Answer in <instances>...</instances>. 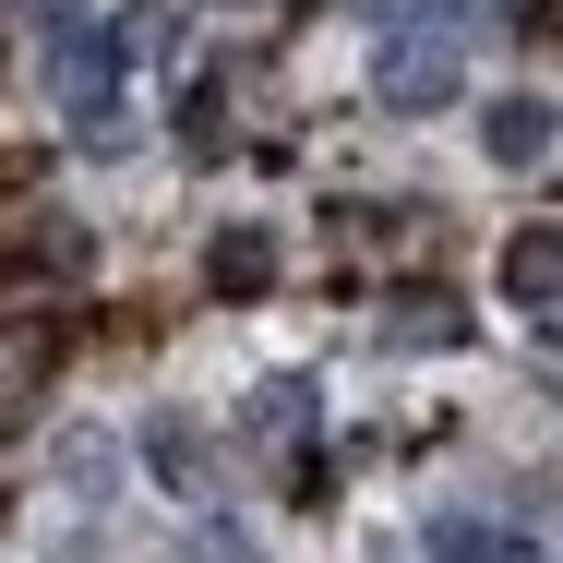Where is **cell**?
I'll return each mask as SVG.
<instances>
[{
	"label": "cell",
	"instance_id": "obj_1",
	"mask_svg": "<svg viewBox=\"0 0 563 563\" xmlns=\"http://www.w3.org/2000/svg\"><path fill=\"white\" fill-rule=\"evenodd\" d=\"M467 48H479V0H372V97L384 109L408 120L455 109Z\"/></svg>",
	"mask_w": 563,
	"mask_h": 563
},
{
	"label": "cell",
	"instance_id": "obj_2",
	"mask_svg": "<svg viewBox=\"0 0 563 563\" xmlns=\"http://www.w3.org/2000/svg\"><path fill=\"white\" fill-rule=\"evenodd\" d=\"M132 455H144V479H156V492H180L192 516H217V504H228V455H217V432H205V420H180V408H156Z\"/></svg>",
	"mask_w": 563,
	"mask_h": 563
},
{
	"label": "cell",
	"instance_id": "obj_3",
	"mask_svg": "<svg viewBox=\"0 0 563 563\" xmlns=\"http://www.w3.org/2000/svg\"><path fill=\"white\" fill-rule=\"evenodd\" d=\"M492 276H504V312H528V336L563 347V228H516Z\"/></svg>",
	"mask_w": 563,
	"mask_h": 563
},
{
	"label": "cell",
	"instance_id": "obj_4",
	"mask_svg": "<svg viewBox=\"0 0 563 563\" xmlns=\"http://www.w3.org/2000/svg\"><path fill=\"white\" fill-rule=\"evenodd\" d=\"M312 420H324V396H312L300 372H276V384H252V396H240V444H252V455H300Z\"/></svg>",
	"mask_w": 563,
	"mask_h": 563
},
{
	"label": "cell",
	"instance_id": "obj_5",
	"mask_svg": "<svg viewBox=\"0 0 563 563\" xmlns=\"http://www.w3.org/2000/svg\"><path fill=\"white\" fill-rule=\"evenodd\" d=\"M552 97H492V120H479V144H492V168H540L552 156Z\"/></svg>",
	"mask_w": 563,
	"mask_h": 563
},
{
	"label": "cell",
	"instance_id": "obj_6",
	"mask_svg": "<svg viewBox=\"0 0 563 563\" xmlns=\"http://www.w3.org/2000/svg\"><path fill=\"white\" fill-rule=\"evenodd\" d=\"M109 48H120V73L180 60V12H168V0H132V12H109Z\"/></svg>",
	"mask_w": 563,
	"mask_h": 563
},
{
	"label": "cell",
	"instance_id": "obj_7",
	"mask_svg": "<svg viewBox=\"0 0 563 563\" xmlns=\"http://www.w3.org/2000/svg\"><path fill=\"white\" fill-rule=\"evenodd\" d=\"M455 336H467V312H455L444 288H420V300L384 312V347H455Z\"/></svg>",
	"mask_w": 563,
	"mask_h": 563
},
{
	"label": "cell",
	"instance_id": "obj_8",
	"mask_svg": "<svg viewBox=\"0 0 563 563\" xmlns=\"http://www.w3.org/2000/svg\"><path fill=\"white\" fill-rule=\"evenodd\" d=\"M432 563H528V540H504L479 516H432Z\"/></svg>",
	"mask_w": 563,
	"mask_h": 563
},
{
	"label": "cell",
	"instance_id": "obj_9",
	"mask_svg": "<svg viewBox=\"0 0 563 563\" xmlns=\"http://www.w3.org/2000/svg\"><path fill=\"white\" fill-rule=\"evenodd\" d=\"M205 276H217L228 300H252V288L276 276V240H264V228H228V240H217V264H205Z\"/></svg>",
	"mask_w": 563,
	"mask_h": 563
},
{
	"label": "cell",
	"instance_id": "obj_10",
	"mask_svg": "<svg viewBox=\"0 0 563 563\" xmlns=\"http://www.w3.org/2000/svg\"><path fill=\"white\" fill-rule=\"evenodd\" d=\"M36 384H48V336H36V324H12V336H0V408H24Z\"/></svg>",
	"mask_w": 563,
	"mask_h": 563
},
{
	"label": "cell",
	"instance_id": "obj_11",
	"mask_svg": "<svg viewBox=\"0 0 563 563\" xmlns=\"http://www.w3.org/2000/svg\"><path fill=\"white\" fill-rule=\"evenodd\" d=\"M168 563H264V552H252L228 516H205V528H180V552H168Z\"/></svg>",
	"mask_w": 563,
	"mask_h": 563
},
{
	"label": "cell",
	"instance_id": "obj_12",
	"mask_svg": "<svg viewBox=\"0 0 563 563\" xmlns=\"http://www.w3.org/2000/svg\"><path fill=\"white\" fill-rule=\"evenodd\" d=\"M60 479H73V492L97 504V492H109V479H120V455L97 444V432H73V444H60Z\"/></svg>",
	"mask_w": 563,
	"mask_h": 563
},
{
	"label": "cell",
	"instance_id": "obj_13",
	"mask_svg": "<svg viewBox=\"0 0 563 563\" xmlns=\"http://www.w3.org/2000/svg\"><path fill=\"white\" fill-rule=\"evenodd\" d=\"M36 12V36H60V24H85V0H24Z\"/></svg>",
	"mask_w": 563,
	"mask_h": 563
}]
</instances>
